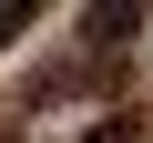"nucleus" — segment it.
Here are the masks:
<instances>
[{"label":"nucleus","instance_id":"1","mask_svg":"<svg viewBox=\"0 0 153 143\" xmlns=\"http://www.w3.org/2000/svg\"><path fill=\"white\" fill-rule=\"evenodd\" d=\"M21 31H31V10H21V0H0V51H10Z\"/></svg>","mask_w":153,"mask_h":143},{"label":"nucleus","instance_id":"2","mask_svg":"<svg viewBox=\"0 0 153 143\" xmlns=\"http://www.w3.org/2000/svg\"><path fill=\"white\" fill-rule=\"evenodd\" d=\"M92 143H133V112H112V123H102V133H92Z\"/></svg>","mask_w":153,"mask_h":143}]
</instances>
